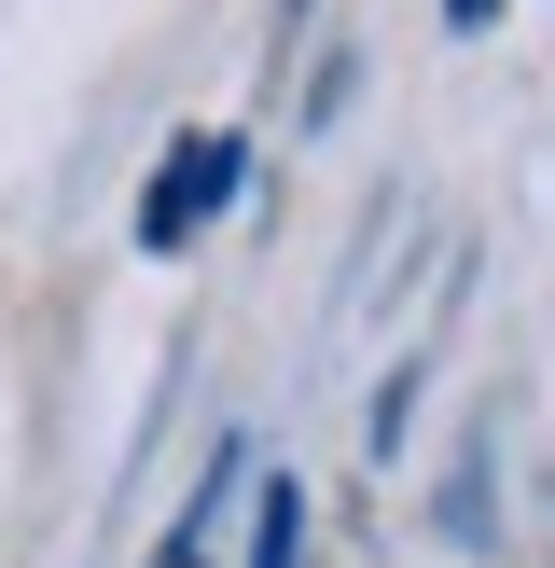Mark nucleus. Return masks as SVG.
I'll list each match as a JSON object with an SVG mask.
<instances>
[{"label":"nucleus","instance_id":"nucleus-1","mask_svg":"<svg viewBox=\"0 0 555 568\" xmlns=\"http://www.w3.org/2000/svg\"><path fill=\"white\" fill-rule=\"evenodd\" d=\"M236 181H250V139L236 125H181L153 153V181H139V250H194L222 209H236Z\"/></svg>","mask_w":555,"mask_h":568},{"label":"nucleus","instance_id":"nucleus-2","mask_svg":"<svg viewBox=\"0 0 555 568\" xmlns=\"http://www.w3.org/2000/svg\"><path fill=\"white\" fill-rule=\"evenodd\" d=\"M250 568H305V486H292V471L250 486Z\"/></svg>","mask_w":555,"mask_h":568},{"label":"nucleus","instance_id":"nucleus-3","mask_svg":"<svg viewBox=\"0 0 555 568\" xmlns=\"http://www.w3.org/2000/svg\"><path fill=\"white\" fill-rule=\"evenodd\" d=\"M153 568H209V541H181V527H167V555H153Z\"/></svg>","mask_w":555,"mask_h":568},{"label":"nucleus","instance_id":"nucleus-4","mask_svg":"<svg viewBox=\"0 0 555 568\" xmlns=\"http://www.w3.org/2000/svg\"><path fill=\"white\" fill-rule=\"evenodd\" d=\"M486 14H500V0H444V28H486Z\"/></svg>","mask_w":555,"mask_h":568},{"label":"nucleus","instance_id":"nucleus-5","mask_svg":"<svg viewBox=\"0 0 555 568\" xmlns=\"http://www.w3.org/2000/svg\"><path fill=\"white\" fill-rule=\"evenodd\" d=\"M305 14H320V0H278V28H305Z\"/></svg>","mask_w":555,"mask_h":568}]
</instances>
